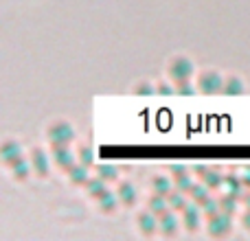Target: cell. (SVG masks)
Returning a JSON list of instances; mask_svg holds the SVG:
<instances>
[{
    "mask_svg": "<svg viewBox=\"0 0 250 241\" xmlns=\"http://www.w3.org/2000/svg\"><path fill=\"white\" fill-rule=\"evenodd\" d=\"M191 75H193V61H189L187 57H176L171 61V66H169V77L176 83L189 81Z\"/></svg>",
    "mask_w": 250,
    "mask_h": 241,
    "instance_id": "1",
    "label": "cell"
},
{
    "mask_svg": "<svg viewBox=\"0 0 250 241\" xmlns=\"http://www.w3.org/2000/svg\"><path fill=\"white\" fill-rule=\"evenodd\" d=\"M75 132L70 125L66 123H55L51 129H48V141H51L53 147H62V145H68L73 141Z\"/></svg>",
    "mask_w": 250,
    "mask_h": 241,
    "instance_id": "2",
    "label": "cell"
},
{
    "mask_svg": "<svg viewBox=\"0 0 250 241\" xmlns=\"http://www.w3.org/2000/svg\"><path fill=\"white\" fill-rule=\"evenodd\" d=\"M198 83H200V90H202L204 95H215V92L224 90V79H222L220 73H215V70L202 73V77H200Z\"/></svg>",
    "mask_w": 250,
    "mask_h": 241,
    "instance_id": "3",
    "label": "cell"
},
{
    "mask_svg": "<svg viewBox=\"0 0 250 241\" xmlns=\"http://www.w3.org/2000/svg\"><path fill=\"white\" fill-rule=\"evenodd\" d=\"M230 233V215L229 213H217L208 217V235L213 237H224Z\"/></svg>",
    "mask_w": 250,
    "mask_h": 241,
    "instance_id": "4",
    "label": "cell"
},
{
    "mask_svg": "<svg viewBox=\"0 0 250 241\" xmlns=\"http://www.w3.org/2000/svg\"><path fill=\"white\" fill-rule=\"evenodd\" d=\"M200 215H202V206L198 204H187V208L182 211V221H185L187 230H195L200 226Z\"/></svg>",
    "mask_w": 250,
    "mask_h": 241,
    "instance_id": "5",
    "label": "cell"
},
{
    "mask_svg": "<svg viewBox=\"0 0 250 241\" xmlns=\"http://www.w3.org/2000/svg\"><path fill=\"white\" fill-rule=\"evenodd\" d=\"M138 228L145 235H154L156 230H160V217L154 215L151 211L141 213V215H138Z\"/></svg>",
    "mask_w": 250,
    "mask_h": 241,
    "instance_id": "6",
    "label": "cell"
},
{
    "mask_svg": "<svg viewBox=\"0 0 250 241\" xmlns=\"http://www.w3.org/2000/svg\"><path fill=\"white\" fill-rule=\"evenodd\" d=\"M53 160H55L57 167L66 169V171H68L70 167H75V158H73V154H70V149L66 145L53 147Z\"/></svg>",
    "mask_w": 250,
    "mask_h": 241,
    "instance_id": "7",
    "label": "cell"
},
{
    "mask_svg": "<svg viewBox=\"0 0 250 241\" xmlns=\"http://www.w3.org/2000/svg\"><path fill=\"white\" fill-rule=\"evenodd\" d=\"M2 160H4V164H9V167H13V164H18L20 160H24V156H22V147L18 145V142H4Z\"/></svg>",
    "mask_w": 250,
    "mask_h": 241,
    "instance_id": "8",
    "label": "cell"
},
{
    "mask_svg": "<svg viewBox=\"0 0 250 241\" xmlns=\"http://www.w3.org/2000/svg\"><path fill=\"white\" fill-rule=\"evenodd\" d=\"M224 184L229 186V193L233 195V198H237V200L246 198V184H244V178L229 176V178H224Z\"/></svg>",
    "mask_w": 250,
    "mask_h": 241,
    "instance_id": "9",
    "label": "cell"
},
{
    "mask_svg": "<svg viewBox=\"0 0 250 241\" xmlns=\"http://www.w3.org/2000/svg\"><path fill=\"white\" fill-rule=\"evenodd\" d=\"M165 198H167V195H160V193H156L154 198H151L149 202H147V204H149V211L154 213V215L163 217L165 213H169V211H171V206H169V200H165Z\"/></svg>",
    "mask_w": 250,
    "mask_h": 241,
    "instance_id": "10",
    "label": "cell"
},
{
    "mask_svg": "<svg viewBox=\"0 0 250 241\" xmlns=\"http://www.w3.org/2000/svg\"><path fill=\"white\" fill-rule=\"evenodd\" d=\"M86 189H88V193H90L92 198L99 200L104 193H108V182H105L104 178L97 176V178H92V180L86 182Z\"/></svg>",
    "mask_w": 250,
    "mask_h": 241,
    "instance_id": "11",
    "label": "cell"
},
{
    "mask_svg": "<svg viewBox=\"0 0 250 241\" xmlns=\"http://www.w3.org/2000/svg\"><path fill=\"white\" fill-rule=\"evenodd\" d=\"M68 178L73 184H86L90 178H88V167L86 164H75L68 169Z\"/></svg>",
    "mask_w": 250,
    "mask_h": 241,
    "instance_id": "12",
    "label": "cell"
},
{
    "mask_svg": "<svg viewBox=\"0 0 250 241\" xmlns=\"http://www.w3.org/2000/svg\"><path fill=\"white\" fill-rule=\"evenodd\" d=\"M176 230H178L176 215H171V211L165 213V215L160 217V233L167 235V237H171V235H176Z\"/></svg>",
    "mask_w": 250,
    "mask_h": 241,
    "instance_id": "13",
    "label": "cell"
},
{
    "mask_svg": "<svg viewBox=\"0 0 250 241\" xmlns=\"http://www.w3.org/2000/svg\"><path fill=\"white\" fill-rule=\"evenodd\" d=\"M200 176L204 178V182H207V186H211V189H220L222 184H224V176H222L220 171H208V169H200Z\"/></svg>",
    "mask_w": 250,
    "mask_h": 241,
    "instance_id": "14",
    "label": "cell"
},
{
    "mask_svg": "<svg viewBox=\"0 0 250 241\" xmlns=\"http://www.w3.org/2000/svg\"><path fill=\"white\" fill-rule=\"evenodd\" d=\"M31 162H33V169L38 176H46L48 173V158L44 151H33V158H31Z\"/></svg>",
    "mask_w": 250,
    "mask_h": 241,
    "instance_id": "15",
    "label": "cell"
},
{
    "mask_svg": "<svg viewBox=\"0 0 250 241\" xmlns=\"http://www.w3.org/2000/svg\"><path fill=\"white\" fill-rule=\"evenodd\" d=\"M117 195H119V200L125 204V206H132L134 202H136V189H134L132 184H121L119 186V191H117Z\"/></svg>",
    "mask_w": 250,
    "mask_h": 241,
    "instance_id": "16",
    "label": "cell"
},
{
    "mask_svg": "<svg viewBox=\"0 0 250 241\" xmlns=\"http://www.w3.org/2000/svg\"><path fill=\"white\" fill-rule=\"evenodd\" d=\"M167 200H169V206H171V211H185V208H187L185 191H180V189L171 191V193L167 195Z\"/></svg>",
    "mask_w": 250,
    "mask_h": 241,
    "instance_id": "17",
    "label": "cell"
},
{
    "mask_svg": "<svg viewBox=\"0 0 250 241\" xmlns=\"http://www.w3.org/2000/svg\"><path fill=\"white\" fill-rule=\"evenodd\" d=\"M151 184H154L156 193H160V195H169L173 189H176V186H173V182L169 180V178H163V176L154 178V182H151Z\"/></svg>",
    "mask_w": 250,
    "mask_h": 241,
    "instance_id": "18",
    "label": "cell"
},
{
    "mask_svg": "<svg viewBox=\"0 0 250 241\" xmlns=\"http://www.w3.org/2000/svg\"><path fill=\"white\" fill-rule=\"evenodd\" d=\"M117 200H119V195H114L112 191H108V193H104L99 198V206H101V211H114L117 208Z\"/></svg>",
    "mask_w": 250,
    "mask_h": 241,
    "instance_id": "19",
    "label": "cell"
},
{
    "mask_svg": "<svg viewBox=\"0 0 250 241\" xmlns=\"http://www.w3.org/2000/svg\"><path fill=\"white\" fill-rule=\"evenodd\" d=\"M222 92H226V95H242L244 92V83L239 81L237 77H230V79H226L224 81V90Z\"/></svg>",
    "mask_w": 250,
    "mask_h": 241,
    "instance_id": "20",
    "label": "cell"
},
{
    "mask_svg": "<svg viewBox=\"0 0 250 241\" xmlns=\"http://www.w3.org/2000/svg\"><path fill=\"white\" fill-rule=\"evenodd\" d=\"M220 208L222 213H229V215H233L235 211H237V198H233V195H224V198H220Z\"/></svg>",
    "mask_w": 250,
    "mask_h": 241,
    "instance_id": "21",
    "label": "cell"
},
{
    "mask_svg": "<svg viewBox=\"0 0 250 241\" xmlns=\"http://www.w3.org/2000/svg\"><path fill=\"white\" fill-rule=\"evenodd\" d=\"M97 176L99 178H104L105 182H110V180H117V167H112V164H99L97 167Z\"/></svg>",
    "mask_w": 250,
    "mask_h": 241,
    "instance_id": "22",
    "label": "cell"
},
{
    "mask_svg": "<svg viewBox=\"0 0 250 241\" xmlns=\"http://www.w3.org/2000/svg\"><path fill=\"white\" fill-rule=\"evenodd\" d=\"M189 195L193 198L195 204H202V202H207V200H208V189H207V186L193 184V186H191V191H189Z\"/></svg>",
    "mask_w": 250,
    "mask_h": 241,
    "instance_id": "23",
    "label": "cell"
},
{
    "mask_svg": "<svg viewBox=\"0 0 250 241\" xmlns=\"http://www.w3.org/2000/svg\"><path fill=\"white\" fill-rule=\"evenodd\" d=\"M200 206H202V213H204V215H208V217H213V215H217V213H222V208H220V200L208 198L207 202H202Z\"/></svg>",
    "mask_w": 250,
    "mask_h": 241,
    "instance_id": "24",
    "label": "cell"
},
{
    "mask_svg": "<svg viewBox=\"0 0 250 241\" xmlns=\"http://www.w3.org/2000/svg\"><path fill=\"white\" fill-rule=\"evenodd\" d=\"M13 176L18 178V180H24L26 176H29V171H31V164L26 162V160H20L18 164H13Z\"/></svg>",
    "mask_w": 250,
    "mask_h": 241,
    "instance_id": "25",
    "label": "cell"
},
{
    "mask_svg": "<svg viewBox=\"0 0 250 241\" xmlns=\"http://www.w3.org/2000/svg\"><path fill=\"white\" fill-rule=\"evenodd\" d=\"M92 160H95V154H92V149H88V147H82V149H79V162L86 164V167H90Z\"/></svg>",
    "mask_w": 250,
    "mask_h": 241,
    "instance_id": "26",
    "label": "cell"
},
{
    "mask_svg": "<svg viewBox=\"0 0 250 241\" xmlns=\"http://www.w3.org/2000/svg\"><path fill=\"white\" fill-rule=\"evenodd\" d=\"M176 95H182V97H189V95H195V88L191 86L189 81H185V83H178V88H176Z\"/></svg>",
    "mask_w": 250,
    "mask_h": 241,
    "instance_id": "27",
    "label": "cell"
},
{
    "mask_svg": "<svg viewBox=\"0 0 250 241\" xmlns=\"http://www.w3.org/2000/svg\"><path fill=\"white\" fill-rule=\"evenodd\" d=\"M134 92H136V95H156V88H151L149 83L143 81L141 86H136V90H134Z\"/></svg>",
    "mask_w": 250,
    "mask_h": 241,
    "instance_id": "28",
    "label": "cell"
},
{
    "mask_svg": "<svg viewBox=\"0 0 250 241\" xmlns=\"http://www.w3.org/2000/svg\"><path fill=\"white\" fill-rule=\"evenodd\" d=\"M156 95H176V90L169 86H158L156 88Z\"/></svg>",
    "mask_w": 250,
    "mask_h": 241,
    "instance_id": "29",
    "label": "cell"
},
{
    "mask_svg": "<svg viewBox=\"0 0 250 241\" xmlns=\"http://www.w3.org/2000/svg\"><path fill=\"white\" fill-rule=\"evenodd\" d=\"M244 224H246V228H250V208H248L246 215H244Z\"/></svg>",
    "mask_w": 250,
    "mask_h": 241,
    "instance_id": "30",
    "label": "cell"
},
{
    "mask_svg": "<svg viewBox=\"0 0 250 241\" xmlns=\"http://www.w3.org/2000/svg\"><path fill=\"white\" fill-rule=\"evenodd\" d=\"M244 184H246V189H250V171H246V176H244Z\"/></svg>",
    "mask_w": 250,
    "mask_h": 241,
    "instance_id": "31",
    "label": "cell"
},
{
    "mask_svg": "<svg viewBox=\"0 0 250 241\" xmlns=\"http://www.w3.org/2000/svg\"><path fill=\"white\" fill-rule=\"evenodd\" d=\"M244 200H246V204H248V208H250V193H246V198H244Z\"/></svg>",
    "mask_w": 250,
    "mask_h": 241,
    "instance_id": "32",
    "label": "cell"
}]
</instances>
